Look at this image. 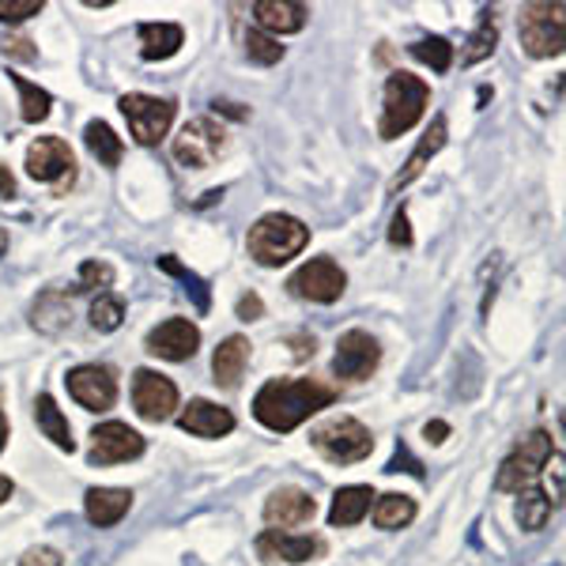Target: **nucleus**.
Returning a JSON list of instances; mask_svg holds the SVG:
<instances>
[{
  "instance_id": "nucleus-1",
  "label": "nucleus",
  "mask_w": 566,
  "mask_h": 566,
  "mask_svg": "<svg viewBox=\"0 0 566 566\" xmlns=\"http://www.w3.org/2000/svg\"><path fill=\"white\" fill-rule=\"evenodd\" d=\"M336 400V386H328L322 378H272L264 381L253 397V416L269 431H295L310 416L322 412Z\"/></svg>"
},
{
  "instance_id": "nucleus-2",
  "label": "nucleus",
  "mask_w": 566,
  "mask_h": 566,
  "mask_svg": "<svg viewBox=\"0 0 566 566\" xmlns=\"http://www.w3.org/2000/svg\"><path fill=\"white\" fill-rule=\"evenodd\" d=\"M306 245H310V227L287 212L261 216L258 223L250 227V234H245V250H250V258L264 264V269H280V264H287L291 258H298Z\"/></svg>"
},
{
  "instance_id": "nucleus-3",
  "label": "nucleus",
  "mask_w": 566,
  "mask_h": 566,
  "mask_svg": "<svg viewBox=\"0 0 566 566\" xmlns=\"http://www.w3.org/2000/svg\"><path fill=\"white\" fill-rule=\"evenodd\" d=\"M427 103H431V87L423 80L412 76V72H392L386 80V98H381V140H397L408 129H416L419 117L427 114Z\"/></svg>"
},
{
  "instance_id": "nucleus-4",
  "label": "nucleus",
  "mask_w": 566,
  "mask_h": 566,
  "mask_svg": "<svg viewBox=\"0 0 566 566\" xmlns=\"http://www.w3.org/2000/svg\"><path fill=\"white\" fill-rule=\"evenodd\" d=\"M517 34L528 57H559L566 42V8L563 0H536L517 15Z\"/></svg>"
},
{
  "instance_id": "nucleus-5",
  "label": "nucleus",
  "mask_w": 566,
  "mask_h": 566,
  "mask_svg": "<svg viewBox=\"0 0 566 566\" xmlns=\"http://www.w3.org/2000/svg\"><path fill=\"white\" fill-rule=\"evenodd\" d=\"M310 446L333 464H359L374 453V434L359 423V419L336 416L310 431Z\"/></svg>"
},
{
  "instance_id": "nucleus-6",
  "label": "nucleus",
  "mask_w": 566,
  "mask_h": 566,
  "mask_svg": "<svg viewBox=\"0 0 566 566\" xmlns=\"http://www.w3.org/2000/svg\"><path fill=\"white\" fill-rule=\"evenodd\" d=\"M552 453H555V442H552V434H547V431L525 434L522 442L514 446V453L499 464L495 488L499 491H514V495L536 488V480H541L544 464L552 461Z\"/></svg>"
},
{
  "instance_id": "nucleus-7",
  "label": "nucleus",
  "mask_w": 566,
  "mask_h": 566,
  "mask_svg": "<svg viewBox=\"0 0 566 566\" xmlns=\"http://www.w3.org/2000/svg\"><path fill=\"white\" fill-rule=\"evenodd\" d=\"M27 175L42 186H53L57 193L76 181V155L61 136H39V140L27 148Z\"/></svg>"
},
{
  "instance_id": "nucleus-8",
  "label": "nucleus",
  "mask_w": 566,
  "mask_h": 566,
  "mask_svg": "<svg viewBox=\"0 0 566 566\" xmlns=\"http://www.w3.org/2000/svg\"><path fill=\"white\" fill-rule=\"evenodd\" d=\"M227 148V129L212 117H193L178 136H175V159L186 170H208Z\"/></svg>"
},
{
  "instance_id": "nucleus-9",
  "label": "nucleus",
  "mask_w": 566,
  "mask_h": 566,
  "mask_svg": "<svg viewBox=\"0 0 566 566\" xmlns=\"http://www.w3.org/2000/svg\"><path fill=\"white\" fill-rule=\"evenodd\" d=\"M122 114L129 122V133L140 144H159L163 136L175 125V103L159 95H144V91H133V95H122Z\"/></svg>"
},
{
  "instance_id": "nucleus-10",
  "label": "nucleus",
  "mask_w": 566,
  "mask_h": 566,
  "mask_svg": "<svg viewBox=\"0 0 566 566\" xmlns=\"http://www.w3.org/2000/svg\"><path fill=\"white\" fill-rule=\"evenodd\" d=\"M69 392L87 412H109L117 400V374L106 363H80L69 370Z\"/></svg>"
},
{
  "instance_id": "nucleus-11",
  "label": "nucleus",
  "mask_w": 566,
  "mask_h": 566,
  "mask_svg": "<svg viewBox=\"0 0 566 566\" xmlns=\"http://www.w3.org/2000/svg\"><path fill=\"white\" fill-rule=\"evenodd\" d=\"M287 287H291V295H298V298H306V303H336V298L344 295V287H348V276H344V269L336 261H328V258H314V261H306L303 269L295 272V276L287 280Z\"/></svg>"
},
{
  "instance_id": "nucleus-12",
  "label": "nucleus",
  "mask_w": 566,
  "mask_h": 566,
  "mask_svg": "<svg viewBox=\"0 0 566 566\" xmlns=\"http://www.w3.org/2000/svg\"><path fill=\"white\" fill-rule=\"evenodd\" d=\"M381 363V348L370 333L363 328H348V333L336 340V355H333V374L344 381H367Z\"/></svg>"
},
{
  "instance_id": "nucleus-13",
  "label": "nucleus",
  "mask_w": 566,
  "mask_h": 566,
  "mask_svg": "<svg viewBox=\"0 0 566 566\" xmlns=\"http://www.w3.org/2000/svg\"><path fill=\"white\" fill-rule=\"evenodd\" d=\"M133 405H136V412H140V419L163 423V419H170L178 408V386L167 374L144 367L133 374Z\"/></svg>"
},
{
  "instance_id": "nucleus-14",
  "label": "nucleus",
  "mask_w": 566,
  "mask_h": 566,
  "mask_svg": "<svg viewBox=\"0 0 566 566\" xmlns=\"http://www.w3.org/2000/svg\"><path fill=\"white\" fill-rule=\"evenodd\" d=\"M140 453H144V438L129 423L109 419V423L91 431V464H122V461H136Z\"/></svg>"
},
{
  "instance_id": "nucleus-15",
  "label": "nucleus",
  "mask_w": 566,
  "mask_h": 566,
  "mask_svg": "<svg viewBox=\"0 0 566 566\" xmlns=\"http://www.w3.org/2000/svg\"><path fill=\"white\" fill-rule=\"evenodd\" d=\"M197 348H200V328L189 317H167V322L155 325L148 333V352L167 363L193 359Z\"/></svg>"
},
{
  "instance_id": "nucleus-16",
  "label": "nucleus",
  "mask_w": 566,
  "mask_h": 566,
  "mask_svg": "<svg viewBox=\"0 0 566 566\" xmlns=\"http://www.w3.org/2000/svg\"><path fill=\"white\" fill-rule=\"evenodd\" d=\"M325 552V544L317 536H291V533H280V528H264L258 536V555L264 563H310Z\"/></svg>"
},
{
  "instance_id": "nucleus-17",
  "label": "nucleus",
  "mask_w": 566,
  "mask_h": 566,
  "mask_svg": "<svg viewBox=\"0 0 566 566\" xmlns=\"http://www.w3.org/2000/svg\"><path fill=\"white\" fill-rule=\"evenodd\" d=\"M314 514H317V502L303 488H280V491H272L269 502H264V522L280 525V533L283 528L314 522Z\"/></svg>"
},
{
  "instance_id": "nucleus-18",
  "label": "nucleus",
  "mask_w": 566,
  "mask_h": 566,
  "mask_svg": "<svg viewBox=\"0 0 566 566\" xmlns=\"http://www.w3.org/2000/svg\"><path fill=\"white\" fill-rule=\"evenodd\" d=\"M178 427L186 434H197V438H223V434L234 431V416L227 412V408L212 405V400L197 397V400H189V405L181 408Z\"/></svg>"
},
{
  "instance_id": "nucleus-19",
  "label": "nucleus",
  "mask_w": 566,
  "mask_h": 566,
  "mask_svg": "<svg viewBox=\"0 0 566 566\" xmlns=\"http://www.w3.org/2000/svg\"><path fill=\"white\" fill-rule=\"evenodd\" d=\"M446 136H450V122H446V117L438 114L434 122H431V129H427V136H423V140H419V148H416L412 155H408L405 170H400V175L389 181V197H397L400 189H408L419 175H423L427 163H431L434 155L446 148Z\"/></svg>"
},
{
  "instance_id": "nucleus-20",
  "label": "nucleus",
  "mask_w": 566,
  "mask_h": 566,
  "mask_svg": "<svg viewBox=\"0 0 566 566\" xmlns=\"http://www.w3.org/2000/svg\"><path fill=\"white\" fill-rule=\"evenodd\" d=\"M253 20L261 23L264 34H295L310 20V8L298 0H258L253 4Z\"/></svg>"
},
{
  "instance_id": "nucleus-21",
  "label": "nucleus",
  "mask_w": 566,
  "mask_h": 566,
  "mask_svg": "<svg viewBox=\"0 0 566 566\" xmlns=\"http://www.w3.org/2000/svg\"><path fill=\"white\" fill-rule=\"evenodd\" d=\"M129 506H133V491H125V488H91L84 499L87 522L98 528L117 525L125 514H129Z\"/></svg>"
},
{
  "instance_id": "nucleus-22",
  "label": "nucleus",
  "mask_w": 566,
  "mask_h": 566,
  "mask_svg": "<svg viewBox=\"0 0 566 566\" xmlns=\"http://www.w3.org/2000/svg\"><path fill=\"white\" fill-rule=\"evenodd\" d=\"M245 363H250V340H245V336H227L212 355L216 386H223V389L239 386L242 374H245Z\"/></svg>"
},
{
  "instance_id": "nucleus-23",
  "label": "nucleus",
  "mask_w": 566,
  "mask_h": 566,
  "mask_svg": "<svg viewBox=\"0 0 566 566\" xmlns=\"http://www.w3.org/2000/svg\"><path fill=\"white\" fill-rule=\"evenodd\" d=\"M370 499H378V495H374V488H367V483H352V488H340V491L333 495V510H328V525H336V528L359 525L363 517L370 514Z\"/></svg>"
},
{
  "instance_id": "nucleus-24",
  "label": "nucleus",
  "mask_w": 566,
  "mask_h": 566,
  "mask_svg": "<svg viewBox=\"0 0 566 566\" xmlns=\"http://www.w3.org/2000/svg\"><path fill=\"white\" fill-rule=\"evenodd\" d=\"M186 42L178 23H140V57L144 61H170Z\"/></svg>"
},
{
  "instance_id": "nucleus-25",
  "label": "nucleus",
  "mask_w": 566,
  "mask_h": 566,
  "mask_svg": "<svg viewBox=\"0 0 566 566\" xmlns=\"http://www.w3.org/2000/svg\"><path fill=\"white\" fill-rule=\"evenodd\" d=\"M34 419H39V431L50 438L57 450H65V453L76 450V438H72L69 419H65V412H61L57 400H53L50 392H42V397L34 400Z\"/></svg>"
},
{
  "instance_id": "nucleus-26",
  "label": "nucleus",
  "mask_w": 566,
  "mask_h": 566,
  "mask_svg": "<svg viewBox=\"0 0 566 566\" xmlns=\"http://www.w3.org/2000/svg\"><path fill=\"white\" fill-rule=\"evenodd\" d=\"M84 144H87V151L98 159V167H106V170L122 167L125 144H122V136H117L114 129H109L106 122H87V129H84Z\"/></svg>"
},
{
  "instance_id": "nucleus-27",
  "label": "nucleus",
  "mask_w": 566,
  "mask_h": 566,
  "mask_svg": "<svg viewBox=\"0 0 566 566\" xmlns=\"http://www.w3.org/2000/svg\"><path fill=\"white\" fill-rule=\"evenodd\" d=\"M416 522V499L412 495H400V491H392V495H381L374 502V525L386 528H408Z\"/></svg>"
},
{
  "instance_id": "nucleus-28",
  "label": "nucleus",
  "mask_w": 566,
  "mask_h": 566,
  "mask_svg": "<svg viewBox=\"0 0 566 566\" xmlns=\"http://www.w3.org/2000/svg\"><path fill=\"white\" fill-rule=\"evenodd\" d=\"M8 80H12L15 91H20V114H23V122L27 125L45 122V117H50V106H53L50 91L39 87V84H31V80H23V76H15V72H8Z\"/></svg>"
},
{
  "instance_id": "nucleus-29",
  "label": "nucleus",
  "mask_w": 566,
  "mask_h": 566,
  "mask_svg": "<svg viewBox=\"0 0 566 566\" xmlns=\"http://www.w3.org/2000/svg\"><path fill=\"white\" fill-rule=\"evenodd\" d=\"M547 517H552V499H547L544 488H528L522 491V502H517V522L528 533H541L547 525Z\"/></svg>"
},
{
  "instance_id": "nucleus-30",
  "label": "nucleus",
  "mask_w": 566,
  "mask_h": 566,
  "mask_svg": "<svg viewBox=\"0 0 566 566\" xmlns=\"http://www.w3.org/2000/svg\"><path fill=\"white\" fill-rule=\"evenodd\" d=\"M499 45V23H495V12H483L480 15V27L472 31L469 45H464V65H480L483 57H491Z\"/></svg>"
},
{
  "instance_id": "nucleus-31",
  "label": "nucleus",
  "mask_w": 566,
  "mask_h": 566,
  "mask_svg": "<svg viewBox=\"0 0 566 566\" xmlns=\"http://www.w3.org/2000/svg\"><path fill=\"white\" fill-rule=\"evenodd\" d=\"M408 53H412L416 61H423V65H431L434 72H450V65H453V45L446 39H438V34L412 42L408 45Z\"/></svg>"
},
{
  "instance_id": "nucleus-32",
  "label": "nucleus",
  "mask_w": 566,
  "mask_h": 566,
  "mask_svg": "<svg viewBox=\"0 0 566 566\" xmlns=\"http://www.w3.org/2000/svg\"><path fill=\"white\" fill-rule=\"evenodd\" d=\"M122 322H125V303L117 295H109V291H103V295L91 303V328L114 333V328H122Z\"/></svg>"
},
{
  "instance_id": "nucleus-33",
  "label": "nucleus",
  "mask_w": 566,
  "mask_h": 566,
  "mask_svg": "<svg viewBox=\"0 0 566 566\" xmlns=\"http://www.w3.org/2000/svg\"><path fill=\"white\" fill-rule=\"evenodd\" d=\"M245 57L253 61V65H280L283 61V45L280 39H272V34H264V31H250L245 34Z\"/></svg>"
},
{
  "instance_id": "nucleus-34",
  "label": "nucleus",
  "mask_w": 566,
  "mask_h": 566,
  "mask_svg": "<svg viewBox=\"0 0 566 566\" xmlns=\"http://www.w3.org/2000/svg\"><path fill=\"white\" fill-rule=\"evenodd\" d=\"M159 269H163V272H170V276H181V280H186V283H189L186 291H193V295H197V310H208V303H212V298H208V283L200 280L197 272H189L186 264L175 261V258H159Z\"/></svg>"
},
{
  "instance_id": "nucleus-35",
  "label": "nucleus",
  "mask_w": 566,
  "mask_h": 566,
  "mask_svg": "<svg viewBox=\"0 0 566 566\" xmlns=\"http://www.w3.org/2000/svg\"><path fill=\"white\" fill-rule=\"evenodd\" d=\"M114 283V269L106 261H84L80 264V283L72 291H95V287H109Z\"/></svg>"
},
{
  "instance_id": "nucleus-36",
  "label": "nucleus",
  "mask_w": 566,
  "mask_h": 566,
  "mask_svg": "<svg viewBox=\"0 0 566 566\" xmlns=\"http://www.w3.org/2000/svg\"><path fill=\"white\" fill-rule=\"evenodd\" d=\"M42 0H0V23H23L42 12Z\"/></svg>"
},
{
  "instance_id": "nucleus-37",
  "label": "nucleus",
  "mask_w": 566,
  "mask_h": 566,
  "mask_svg": "<svg viewBox=\"0 0 566 566\" xmlns=\"http://www.w3.org/2000/svg\"><path fill=\"white\" fill-rule=\"evenodd\" d=\"M4 53L12 61H34L39 57V50H34L31 39H23V34H12V39H4Z\"/></svg>"
},
{
  "instance_id": "nucleus-38",
  "label": "nucleus",
  "mask_w": 566,
  "mask_h": 566,
  "mask_svg": "<svg viewBox=\"0 0 566 566\" xmlns=\"http://www.w3.org/2000/svg\"><path fill=\"white\" fill-rule=\"evenodd\" d=\"M20 566H65V559H61V552H53V547H31L20 559Z\"/></svg>"
},
{
  "instance_id": "nucleus-39",
  "label": "nucleus",
  "mask_w": 566,
  "mask_h": 566,
  "mask_svg": "<svg viewBox=\"0 0 566 566\" xmlns=\"http://www.w3.org/2000/svg\"><path fill=\"white\" fill-rule=\"evenodd\" d=\"M389 242H392V245H412V227H408V212H405V208H400V212L392 216Z\"/></svg>"
},
{
  "instance_id": "nucleus-40",
  "label": "nucleus",
  "mask_w": 566,
  "mask_h": 566,
  "mask_svg": "<svg viewBox=\"0 0 566 566\" xmlns=\"http://www.w3.org/2000/svg\"><path fill=\"white\" fill-rule=\"evenodd\" d=\"M234 314H239L242 322H258V317L264 314L261 295H253V291H250V295H242V298H239V306H234Z\"/></svg>"
},
{
  "instance_id": "nucleus-41",
  "label": "nucleus",
  "mask_w": 566,
  "mask_h": 566,
  "mask_svg": "<svg viewBox=\"0 0 566 566\" xmlns=\"http://www.w3.org/2000/svg\"><path fill=\"white\" fill-rule=\"evenodd\" d=\"M400 464H405V472H412V476H423V464L408 458V450H405V446H400V450H397V458L389 461V469H386V472H397Z\"/></svg>"
},
{
  "instance_id": "nucleus-42",
  "label": "nucleus",
  "mask_w": 566,
  "mask_h": 566,
  "mask_svg": "<svg viewBox=\"0 0 566 566\" xmlns=\"http://www.w3.org/2000/svg\"><path fill=\"white\" fill-rule=\"evenodd\" d=\"M423 434H427V442H446V434H450V423H442V419H434V423H427L423 427Z\"/></svg>"
},
{
  "instance_id": "nucleus-43",
  "label": "nucleus",
  "mask_w": 566,
  "mask_h": 566,
  "mask_svg": "<svg viewBox=\"0 0 566 566\" xmlns=\"http://www.w3.org/2000/svg\"><path fill=\"white\" fill-rule=\"evenodd\" d=\"M0 197H4V200L15 197V178H12V170H8L4 163H0Z\"/></svg>"
},
{
  "instance_id": "nucleus-44",
  "label": "nucleus",
  "mask_w": 566,
  "mask_h": 566,
  "mask_svg": "<svg viewBox=\"0 0 566 566\" xmlns=\"http://www.w3.org/2000/svg\"><path fill=\"white\" fill-rule=\"evenodd\" d=\"M291 344H295V359L314 355V336H291Z\"/></svg>"
},
{
  "instance_id": "nucleus-45",
  "label": "nucleus",
  "mask_w": 566,
  "mask_h": 566,
  "mask_svg": "<svg viewBox=\"0 0 566 566\" xmlns=\"http://www.w3.org/2000/svg\"><path fill=\"white\" fill-rule=\"evenodd\" d=\"M216 114H227V117H239V122H245L250 117V109H239V103H212Z\"/></svg>"
},
{
  "instance_id": "nucleus-46",
  "label": "nucleus",
  "mask_w": 566,
  "mask_h": 566,
  "mask_svg": "<svg viewBox=\"0 0 566 566\" xmlns=\"http://www.w3.org/2000/svg\"><path fill=\"white\" fill-rule=\"evenodd\" d=\"M12 480H8V476H0V502H8V499H12Z\"/></svg>"
},
{
  "instance_id": "nucleus-47",
  "label": "nucleus",
  "mask_w": 566,
  "mask_h": 566,
  "mask_svg": "<svg viewBox=\"0 0 566 566\" xmlns=\"http://www.w3.org/2000/svg\"><path fill=\"white\" fill-rule=\"evenodd\" d=\"M8 446V419H4V408H0V453H4Z\"/></svg>"
},
{
  "instance_id": "nucleus-48",
  "label": "nucleus",
  "mask_w": 566,
  "mask_h": 566,
  "mask_svg": "<svg viewBox=\"0 0 566 566\" xmlns=\"http://www.w3.org/2000/svg\"><path fill=\"white\" fill-rule=\"evenodd\" d=\"M4 245H8V234H0V253H4Z\"/></svg>"
}]
</instances>
